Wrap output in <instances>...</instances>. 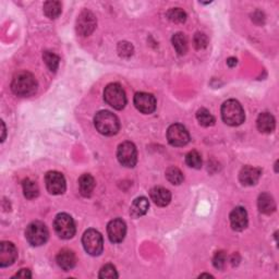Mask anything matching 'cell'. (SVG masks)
Returning a JSON list of instances; mask_svg holds the SVG:
<instances>
[{
    "label": "cell",
    "instance_id": "d4e9b609",
    "mask_svg": "<svg viewBox=\"0 0 279 279\" xmlns=\"http://www.w3.org/2000/svg\"><path fill=\"white\" fill-rule=\"evenodd\" d=\"M172 45L179 55H184L188 51V40L183 33H177L172 36Z\"/></svg>",
    "mask_w": 279,
    "mask_h": 279
},
{
    "label": "cell",
    "instance_id": "4dcf8cb0",
    "mask_svg": "<svg viewBox=\"0 0 279 279\" xmlns=\"http://www.w3.org/2000/svg\"><path fill=\"white\" fill-rule=\"evenodd\" d=\"M100 278H118V272L116 270V267L112 264H107L100 271Z\"/></svg>",
    "mask_w": 279,
    "mask_h": 279
},
{
    "label": "cell",
    "instance_id": "30bf717a",
    "mask_svg": "<svg viewBox=\"0 0 279 279\" xmlns=\"http://www.w3.org/2000/svg\"><path fill=\"white\" fill-rule=\"evenodd\" d=\"M96 18L88 10H84L76 19V32L81 36H88L96 28Z\"/></svg>",
    "mask_w": 279,
    "mask_h": 279
},
{
    "label": "cell",
    "instance_id": "e575fe53",
    "mask_svg": "<svg viewBox=\"0 0 279 279\" xmlns=\"http://www.w3.org/2000/svg\"><path fill=\"white\" fill-rule=\"evenodd\" d=\"M15 277L19 278H31L32 274L29 269H21L19 272H17V275Z\"/></svg>",
    "mask_w": 279,
    "mask_h": 279
},
{
    "label": "cell",
    "instance_id": "d6986e66",
    "mask_svg": "<svg viewBox=\"0 0 279 279\" xmlns=\"http://www.w3.org/2000/svg\"><path fill=\"white\" fill-rule=\"evenodd\" d=\"M256 125H257V129L262 133H271L275 130L276 121L272 115L268 113H263L258 116Z\"/></svg>",
    "mask_w": 279,
    "mask_h": 279
},
{
    "label": "cell",
    "instance_id": "ffe728a7",
    "mask_svg": "<svg viewBox=\"0 0 279 279\" xmlns=\"http://www.w3.org/2000/svg\"><path fill=\"white\" fill-rule=\"evenodd\" d=\"M258 210L265 215H270V214L276 211V203L270 194L268 193H262L257 201Z\"/></svg>",
    "mask_w": 279,
    "mask_h": 279
},
{
    "label": "cell",
    "instance_id": "9a60e30c",
    "mask_svg": "<svg viewBox=\"0 0 279 279\" xmlns=\"http://www.w3.org/2000/svg\"><path fill=\"white\" fill-rule=\"evenodd\" d=\"M230 224L233 230L242 231L248 227V213L243 207H236L230 213Z\"/></svg>",
    "mask_w": 279,
    "mask_h": 279
},
{
    "label": "cell",
    "instance_id": "74e56055",
    "mask_svg": "<svg viewBox=\"0 0 279 279\" xmlns=\"http://www.w3.org/2000/svg\"><path fill=\"white\" fill-rule=\"evenodd\" d=\"M203 277H211V278H213V276L210 275V274H202V275H200V278H203Z\"/></svg>",
    "mask_w": 279,
    "mask_h": 279
},
{
    "label": "cell",
    "instance_id": "5bb4252c",
    "mask_svg": "<svg viewBox=\"0 0 279 279\" xmlns=\"http://www.w3.org/2000/svg\"><path fill=\"white\" fill-rule=\"evenodd\" d=\"M18 257V250L16 245L8 241L0 243V266L7 267L16 262Z\"/></svg>",
    "mask_w": 279,
    "mask_h": 279
},
{
    "label": "cell",
    "instance_id": "f546056e",
    "mask_svg": "<svg viewBox=\"0 0 279 279\" xmlns=\"http://www.w3.org/2000/svg\"><path fill=\"white\" fill-rule=\"evenodd\" d=\"M167 17L173 23H184L187 20V14L180 8H173L168 11Z\"/></svg>",
    "mask_w": 279,
    "mask_h": 279
},
{
    "label": "cell",
    "instance_id": "3957f363",
    "mask_svg": "<svg viewBox=\"0 0 279 279\" xmlns=\"http://www.w3.org/2000/svg\"><path fill=\"white\" fill-rule=\"evenodd\" d=\"M222 118L226 125L237 127L242 125L245 119L244 110L238 101L229 100L222 106Z\"/></svg>",
    "mask_w": 279,
    "mask_h": 279
},
{
    "label": "cell",
    "instance_id": "8d00e7d4",
    "mask_svg": "<svg viewBox=\"0 0 279 279\" xmlns=\"http://www.w3.org/2000/svg\"><path fill=\"white\" fill-rule=\"evenodd\" d=\"M2 128H3V136H2V142L5 141L6 139V126H5V122L2 121Z\"/></svg>",
    "mask_w": 279,
    "mask_h": 279
},
{
    "label": "cell",
    "instance_id": "44dd1931",
    "mask_svg": "<svg viewBox=\"0 0 279 279\" xmlns=\"http://www.w3.org/2000/svg\"><path fill=\"white\" fill-rule=\"evenodd\" d=\"M148 207H150V203H148V200L146 198H138L133 201L131 209H130V214H131L132 217L139 218L145 215L148 211Z\"/></svg>",
    "mask_w": 279,
    "mask_h": 279
},
{
    "label": "cell",
    "instance_id": "ba28073f",
    "mask_svg": "<svg viewBox=\"0 0 279 279\" xmlns=\"http://www.w3.org/2000/svg\"><path fill=\"white\" fill-rule=\"evenodd\" d=\"M117 157L122 166L129 168L134 167L138 161V151L135 145L131 142H123L118 146Z\"/></svg>",
    "mask_w": 279,
    "mask_h": 279
},
{
    "label": "cell",
    "instance_id": "8fae6325",
    "mask_svg": "<svg viewBox=\"0 0 279 279\" xmlns=\"http://www.w3.org/2000/svg\"><path fill=\"white\" fill-rule=\"evenodd\" d=\"M45 182H46V188L50 194L54 196H60L66 192V179L63 174L58 171H49L45 177Z\"/></svg>",
    "mask_w": 279,
    "mask_h": 279
},
{
    "label": "cell",
    "instance_id": "9c48e42d",
    "mask_svg": "<svg viewBox=\"0 0 279 279\" xmlns=\"http://www.w3.org/2000/svg\"><path fill=\"white\" fill-rule=\"evenodd\" d=\"M167 140L172 146H184L190 142V134L185 127L179 123H174L168 128Z\"/></svg>",
    "mask_w": 279,
    "mask_h": 279
},
{
    "label": "cell",
    "instance_id": "ac0fdd59",
    "mask_svg": "<svg viewBox=\"0 0 279 279\" xmlns=\"http://www.w3.org/2000/svg\"><path fill=\"white\" fill-rule=\"evenodd\" d=\"M150 197L157 206L164 207L170 203L171 194L163 187H155L150 191Z\"/></svg>",
    "mask_w": 279,
    "mask_h": 279
},
{
    "label": "cell",
    "instance_id": "4316f807",
    "mask_svg": "<svg viewBox=\"0 0 279 279\" xmlns=\"http://www.w3.org/2000/svg\"><path fill=\"white\" fill-rule=\"evenodd\" d=\"M166 178L172 184H180L183 181V173L177 167H169L166 170Z\"/></svg>",
    "mask_w": 279,
    "mask_h": 279
},
{
    "label": "cell",
    "instance_id": "4fadbf2b",
    "mask_svg": "<svg viewBox=\"0 0 279 279\" xmlns=\"http://www.w3.org/2000/svg\"><path fill=\"white\" fill-rule=\"evenodd\" d=\"M108 238L113 243H120L123 241L127 233V225L120 218L113 219L107 226Z\"/></svg>",
    "mask_w": 279,
    "mask_h": 279
},
{
    "label": "cell",
    "instance_id": "6da1fadb",
    "mask_svg": "<svg viewBox=\"0 0 279 279\" xmlns=\"http://www.w3.org/2000/svg\"><path fill=\"white\" fill-rule=\"evenodd\" d=\"M11 89L18 96L30 97L36 93L37 81L32 73L28 71H21L17 73L12 80Z\"/></svg>",
    "mask_w": 279,
    "mask_h": 279
},
{
    "label": "cell",
    "instance_id": "484cf974",
    "mask_svg": "<svg viewBox=\"0 0 279 279\" xmlns=\"http://www.w3.org/2000/svg\"><path fill=\"white\" fill-rule=\"evenodd\" d=\"M197 119L201 126L212 127L215 125V118L214 116L205 108H201L197 113Z\"/></svg>",
    "mask_w": 279,
    "mask_h": 279
},
{
    "label": "cell",
    "instance_id": "d590c367",
    "mask_svg": "<svg viewBox=\"0 0 279 279\" xmlns=\"http://www.w3.org/2000/svg\"><path fill=\"white\" fill-rule=\"evenodd\" d=\"M237 62H238V60L236 59V58H229V59L227 60V64H228V66L231 68L237 66Z\"/></svg>",
    "mask_w": 279,
    "mask_h": 279
},
{
    "label": "cell",
    "instance_id": "f1b7e54d",
    "mask_svg": "<svg viewBox=\"0 0 279 279\" xmlns=\"http://www.w3.org/2000/svg\"><path fill=\"white\" fill-rule=\"evenodd\" d=\"M185 163L189 167L194 168V169H200L202 167V157H201L199 152L191 151L187 154Z\"/></svg>",
    "mask_w": 279,
    "mask_h": 279
},
{
    "label": "cell",
    "instance_id": "1f68e13d",
    "mask_svg": "<svg viewBox=\"0 0 279 279\" xmlns=\"http://www.w3.org/2000/svg\"><path fill=\"white\" fill-rule=\"evenodd\" d=\"M118 53L121 57L129 58L133 54V47L132 45L128 42H121L118 45Z\"/></svg>",
    "mask_w": 279,
    "mask_h": 279
},
{
    "label": "cell",
    "instance_id": "83f0119b",
    "mask_svg": "<svg viewBox=\"0 0 279 279\" xmlns=\"http://www.w3.org/2000/svg\"><path fill=\"white\" fill-rule=\"evenodd\" d=\"M43 59L45 63H46V66L49 68V70L53 71V72H56L58 67H59V57L56 54L51 53V51H45L43 55Z\"/></svg>",
    "mask_w": 279,
    "mask_h": 279
},
{
    "label": "cell",
    "instance_id": "836d02e7",
    "mask_svg": "<svg viewBox=\"0 0 279 279\" xmlns=\"http://www.w3.org/2000/svg\"><path fill=\"white\" fill-rule=\"evenodd\" d=\"M226 262H227V255H226V253L223 251L217 252L215 256H214V258H213V264L217 269L224 268Z\"/></svg>",
    "mask_w": 279,
    "mask_h": 279
},
{
    "label": "cell",
    "instance_id": "8992f818",
    "mask_svg": "<svg viewBox=\"0 0 279 279\" xmlns=\"http://www.w3.org/2000/svg\"><path fill=\"white\" fill-rule=\"evenodd\" d=\"M82 243L89 255H100L104 249V240L101 233L95 229H88L84 232L82 238Z\"/></svg>",
    "mask_w": 279,
    "mask_h": 279
},
{
    "label": "cell",
    "instance_id": "7402d4cb",
    "mask_svg": "<svg viewBox=\"0 0 279 279\" xmlns=\"http://www.w3.org/2000/svg\"><path fill=\"white\" fill-rule=\"evenodd\" d=\"M95 188V180L89 173H84L79 179V189L83 197L89 198Z\"/></svg>",
    "mask_w": 279,
    "mask_h": 279
},
{
    "label": "cell",
    "instance_id": "e0dca14e",
    "mask_svg": "<svg viewBox=\"0 0 279 279\" xmlns=\"http://www.w3.org/2000/svg\"><path fill=\"white\" fill-rule=\"evenodd\" d=\"M56 261L60 268L68 271L70 269H72L76 265V256L73 253V251H71L69 249H63L58 253Z\"/></svg>",
    "mask_w": 279,
    "mask_h": 279
},
{
    "label": "cell",
    "instance_id": "7c38bea8",
    "mask_svg": "<svg viewBox=\"0 0 279 279\" xmlns=\"http://www.w3.org/2000/svg\"><path fill=\"white\" fill-rule=\"evenodd\" d=\"M134 106L142 114L150 115L156 109V100L152 94L148 93H136L134 96Z\"/></svg>",
    "mask_w": 279,
    "mask_h": 279
},
{
    "label": "cell",
    "instance_id": "2e32d148",
    "mask_svg": "<svg viewBox=\"0 0 279 279\" xmlns=\"http://www.w3.org/2000/svg\"><path fill=\"white\" fill-rule=\"evenodd\" d=\"M262 170L256 167L244 166L239 173V180L243 185H254L261 177Z\"/></svg>",
    "mask_w": 279,
    "mask_h": 279
},
{
    "label": "cell",
    "instance_id": "277c9868",
    "mask_svg": "<svg viewBox=\"0 0 279 279\" xmlns=\"http://www.w3.org/2000/svg\"><path fill=\"white\" fill-rule=\"evenodd\" d=\"M104 100L117 110H121L127 105L126 92L118 83H112L106 86L104 90Z\"/></svg>",
    "mask_w": 279,
    "mask_h": 279
},
{
    "label": "cell",
    "instance_id": "5b68a950",
    "mask_svg": "<svg viewBox=\"0 0 279 279\" xmlns=\"http://www.w3.org/2000/svg\"><path fill=\"white\" fill-rule=\"evenodd\" d=\"M49 231L46 225L42 222L31 223L25 230V238L29 243L33 246H40L47 242Z\"/></svg>",
    "mask_w": 279,
    "mask_h": 279
},
{
    "label": "cell",
    "instance_id": "d6a6232c",
    "mask_svg": "<svg viewBox=\"0 0 279 279\" xmlns=\"http://www.w3.org/2000/svg\"><path fill=\"white\" fill-rule=\"evenodd\" d=\"M193 43L197 49H204L207 46V44H209V38L203 33H197L196 36H194Z\"/></svg>",
    "mask_w": 279,
    "mask_h": 279
},
{
    "label": "cell",
    "instance_id": "52a82bcc",
    "mask_svg": "<svg viewBox=\"0 0 279 279\" xmlns=\"http://www.w3.org/2000/svg\"><path fill=\"white\" fill-rule=\"evenodd\" d=\"M54 228L61 239H71L75 235V224L73 218L66 213L58 214L54 222Z\"/></svg>",
    "mask_w": 279,
    "mask_h": 279
},
{
    "label": "cell",
    "instance_id": "603a6c76",
    "mask_svg": "<svg viewBox=\"0 0 279 279\" xmlns=\"http://www.w3.org/2000/svg\"><path fill=\"white\" fill-rule=\"evenodd\" d=\"M62 6L59 2H46L44 4V14L49 19H57L61 15Z\"/></svg>",
    "mask_w": 279,
    "mask_h": 279
},
{
    "label": "cell",
    "instance_id": "7a4b0ae2",
    "mask_svg": "<svg viewBox=\"0 0 279 279\" xmlns=\"http://www.w3.org/2000/svg\"><path fill=\"white\" fill-rule=\"evenodd\" d=\"M94 125L97 131L106 136H113L119 132L120 121L118 117L107 110L97 113L94 118Z\"/></svg>",
    "mask_w": 279,
    "mask_h": 279
},
{
    "label": "cell",
    "instance_id": "cb8c5ba5",
    "mask_svg": "<svg viewBox=\"0 0 279 279\" xmlns=\"http://www.w3.org/2000/svg\"><path fill=\"white\" fill-rule=\"evenodd\" d=\"M23 187V193H24V197L32 200V199H35L38 197V194H40V189H38V185L36 184V182L34 181H32L31 179H25L22 183Z\"/></svg>",
    "mask_w": 279,
    "mask_h": 279
}]
</instances>
